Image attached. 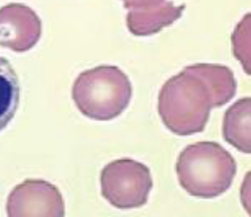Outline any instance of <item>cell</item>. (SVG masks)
I'll use <instances>...</instances> for the list:
<instances>
[{
	"label": "cell",
	"instance_id": "10",
	"mask_svg": "<svg viewBox=\"0 0 251 217\" xmlns=\"http://www.w3.org/2000/svg\"><path fill=\"white\" fill-rule=\"evenodd\" d=\"M20 102L18 76L11 63L0 56V132L14 118Z\"/></svg>",
	"mask_w": 251,
	"mask_h": 217
},
{
	"label": "cell",
	"instance_id": "5",
	"mask_svg": "<svg viewBox=\"0 0 251 217\" xmlns=\"http://www.w3.org/2000/svg\"><path fill=\"white\" fill-rule=\"evenodd\" d=\"M9 217H63L64 200L59 190L45 180H25L10 193Z\"/></svg>",
	"mask_w": 251,
	"mask_h": 217
},
{
	"label": "cell",
	"instance_id": "3",
	"mask_svg": "<svg viewBox=\"0 0 251 217\" xmlns=\"http://www.w3.org/2000/svg\"><path fill=\"white\" fill-rule=\"evenodd\" d=\"M132 85L120 68L101 65L82 72L74 82L72 98L86 117L110 121L128 107Z\"/></svg>",
	"mask_w": 251,
	"mask_h": 217
},
{
	"label": "cell",
	"instance_id": "4",
	"mask_svg": "<svg viewBox=\"0 0 251 217\" xmlns=\"http://www.w3.org/2000/svg\"><path fill=\"white\" fill-rule=\"evenodd\" d=\"M152 188L153 179L149 167L134 159L114 160L100 172L101 195L119 209L143 206L148 201Z\"/></svg>",
	"mask_w": 251,
	"mask_h": 217
},
{
	"label": "cell",
	"instance_id": "8",
	"mask_svg": "<svg viewBox=\"0 0 251 217\" xmlns=\"http://www.w3.org/2000/svg\"><path fill=\"white\" fill-rule=\"evenodd\" d=\"M226 143L243 153L251 152V97H243L228 107L223 122Z\"/></svg>",
	"mask_w": 251,
	"mask_h": 217
},
{
	"label": "cell",
	"instance_id": "9",
	"mask_svg": "<svg viewBox=\"0 0 251 217\" xmlns=\"http://www.w3.org/2000/svg\"><path fill=\"white\" fill-rule=\"evenodd\" d=\"M190 68L199 75L208 86L214 100V108L229 102L236 93L237 84L233 72L226 66L219 64L197 63Z\"/></svg>",
	"mask_w": 251,
	"mask_h": 217
},
{
	"label": "cell",
	"instance_id": "7",
	"mask_svg": "<svg viewBox=\"0 0 251 217\" xmlns=\"http://www.w3.org/2000/svg\"><path fill=\"white\" fill-rule=\"evenodd\" d=\"M184 9L185 5L176 6L173 1L130 9L126 16L127 28L136 37L152 36L177 21Z\"/></svg>",
	"mask_w": 251,
	"mask_h": 217
},
{
	"label": "cell",
	"instance_id": "2",
	"mask_svg": "<svg viewBox=\"0 0 251 217\" xmlns=\"http://www.w3.org/2000/svg\"><path fill=\"white\" fill-rule=\"evenodd\" d=\"M236 170L233 156L215 142L187 146L176 165L180 186L198 198H214L226 193L232 185Z\"/></svg>",
	"mask_w": 251,
	"mask_h": 217
},
{
	"label": "cell",
	"instance_id": "11",
	"mask_svg": "<svg viewBox=\"0 0 251 217\" xmlns=\"http://www.w3.org/2000/svg\"><path fill=\"white\" fill-rule=\"evenodd\" d=\"M233 53L238 59L244 71L250 74V14L244 16L241 22L236 26L232 37Z\"/></svg>",
	"mask_w": 251,
	"mask_h": 217
},
{
	"label": "cell",
	"instance_id": "12",
	"mask_svg": "<svg viewBox=\"0 0 251 217\" xmlns=\"http://www.w3.org/2000/svg\"><path fill=\"white\" fill-rule=\"evenodd\" d=\"M121 1L123 2L125 8L130 10L157 5L166 1V0H121Z\"/></svg>",
	"mask_w": 251,
	"mask_h": 217
},
{
	"label": "cell",
	"instance_id": "1",
	"mask_svg": "<svg viewBox=\"0 0 251 217\" xmlns=\"http://www.w3.org/2000/svg\"><path fill=\"white\" fill-rule=\"evenodd\" d=\"M213 108L208 86L190 66L169 79L159 93L158 111L162 121L177 136L203 132Z\"/></svg>",
	"mask_w": 251,
	"mask_h": 217
},
{
	"label": "cell",
	"instance_id": "6",
	"mask_svg": "<svg viewBox=\"0 0 251 217\" xmlns=\"http://www.w3.org/2000/svg\"><path fill=\"white\" fill-rule=\"evenodd\" d=\"M42 36L38 14L22 3H9L0 8V46L15 52L31 50Z\"/></svg>",
	"mask_w": 251,
	"mask_h": 217
}]
</instances>
